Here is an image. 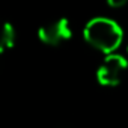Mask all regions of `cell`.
<instances>
[{"label":"cell","mask_w":128,"mask_h":128,"mask_svg":"<svg viewBox=\"0 0 128 128\" xmlns=\"http://www.w3.org/2000/svg\"><path fill=\"white\" fill-rule=\"evenodd\" d=\"M128 70V60L118 53L107 54L96 70V80L101 86L114 88L118 86Z\"/></svg>","instance_id":"7a4b0ae2"},{"label":"cell","mask_w":128,"mask_h":128,"mask_svg":"<svg viewBox=\"0 0 128 128\" xmlns=\"http://www.w3.org/2000/svg\"><path fill=\"white\" fill-rule=\"evenodd\" d=\"M38 36L44 44L56 47V45H59L62 42L68 41L72 36L71 24H70V21L66 18H59V20L50 21V23L39 27Z\"/></svg>","instance_id":"3957f363"},{"label":"cell","mask_w":128,"mask_h":128,"mask_svg":"<svg viewBox=\"0 0 128 128\" xmlns=\"http://www.w3.org/2000/svg\"><path fill=\"white\" fill-rule=\"evenodd\" d=\"M15 39H17V33L14 26L11 23H3L2 33H0V53H5L9 48H12L15 45Z\"/></svg>","instance_id":"277c9868"},{"label":"cell","mask_w":128,"mask_h":128,"mask_svg":"<svg viewBox=\"0 0 128 128\" xmlns=\"http://www.w3.org/2000/svg\"><path fill=\"white\" fill-rule=\"evenodd\" d=\"M126 2H128V0H107L108 6H112V8H120V6H124Z\"/></svg>","instance_id":"5b68a950"},{"label":"cell","mask_w":128,"mask_h":128,"mask_svg":"<svg viewBox=\"0 0 128 128\" xmlns=\"http://www.w3.org/2000/svg\"><path fill=\"white\" fill-rule=\"evenodd\" d=\"M126 53H128V45H126Z\"/></svg>","instance_id":"8992f818"},{"label":"cell","mask_w":128,"mask_h":128,"mask_svg":"<svg viewBox=\"0 0 128 128\" xmlns=\"http://www.w3.org/2000/svg\"><path fill=\"white\" fill-rule=\"evenodd\" d=\"M83 36L88 44H90L94 48L100 50L104 54H113L124 39L120 26L107 17L92 18L84 26Z\"/></svg>","instance_id":"6da1fadb"}]
</instances>
